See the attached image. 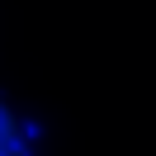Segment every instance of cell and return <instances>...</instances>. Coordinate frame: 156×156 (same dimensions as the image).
<instances>
[{
    "label": "cell",
    "mask_w": 156,
    "mask_h": 156,
    "mask_svg": "<svg viewBox=\"0 0 156 156\" xmlns=\"http://www.w3.org/2000/svg\"><path fill=\"white\" fill-rule=\"evenodd\" d=\"M0 156H33V137L24 128L19 109L0 95Z\"/></svg>",
    "instance_id": "obj_1"
}]
</instances>
